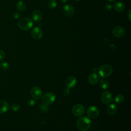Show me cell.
I'll return each mask as SVG.
<instances>
[{
    "instance_id": "13",
    "label": "cell",
    "mask_w": 131,
    "mask_h": 131,
    "mask_svg": "<svg viewBox=\"0 0 131 131\" xmlns=\"http://www.w3.org/2000/svg\"><path fill=\"white\" fill-rule=\"evenodd\" d=\"M99 80L98 75L95 73H92L89 75L88 77V82L90 84L94 85L97 84Z\"/></svg>"
},
{
    "instance_id": "7",
    "label": "cell",
    "mask_w": 131,
    "mask_h": 131,
    "mask_svg": "<svg viewBox=\"0 0 131 131\" xmlns=\"http://www.w3.org/2000/svg\"><path fill=\"white\" fill-rule=\"evenodd\" d=\"M99 114V111L98 108L95 106H91L87 110L88 116L91 119L96 118Z\"/></svg>"
},
{
    "instance_id": "6",
    "label": "cell",
    "mask_w": 131,
    "mask_h": 131,
    "mask_svg": "<svg viewBox=\"0 0 131 131\" xmlns=\"http://www.w3.org/2000/svg\"><path fill=\"white\" fill-rule=\"evenodd\" d=\"M113 96L112 94L107 91L103 92L101 96V101L104 104H110L113 101Z\"/></svg>"
},
{
    "instance_id": "22",
    "label": "cell",
    "mask_w": 131,
    "mask_h": 131,
    "mask_svg": "<svg viewBox=\"0 0 131 131\" xmlns=\"http://www.w3.org/2000/svg\"><path fill=\"white\" fill-rule=\"evenodd\" d=\"M48 7L50 9H54L57 6V3L55 0H50L48 3Z\"/></svg>"
},
{
    "instance_id": "1",
    "label": "cell",
    "mask_w": 131,
    "mask_h": 131,
    "mask_svg": "<svg viewBox=\"0 0 131 131\" xmlns=\"http://www.w3.org/2000/svg\"><path fill=\"white\" fill-rule=\"evenodd\" d=\"M77 128L81 131H86L89 129L91 125L90 119L85 116L79 118L77 121Z\"/></svg>"
},
{
    "instance_id": "26",
    "label": "cell",
    "mask_w": 131,
    "mask_h": 131,
    "mask_svg": "<svg viewBox=\"0 0 131 131\" xmlns=\"http://www.w3.org/2000/svg\"><path fill=\"white\" fill-rule=\"evenodd\" d=\"M70 92L69 89H68V88L65 89L63 91V95L64 96H68L70 94Z\"/></svg>"
},
{
    "instance_id": "27",
    "label": "cell",
    "mask_w": 131,
    "mask_h": 131,
    "mask_svg": "<svg viewBox=\"0 0 131 131\" xmlns=\"http://www.w3.org/2000/svg\"><path fill=\"white\" fill-rule=\"evenodd\" d=\"M5 56V52L3 51L0 50V61L4 59Z\"/></svg>"
},
{
    "instance_id": "8",
    "label": "cell",
    "mask_w": 131,
    "mask_h": 131,
    "mask_svg": "<svg viewBox=\"0 0 131 131\" xmlns=\"http://www.w3.org/2000/svg\"><path fill=\"white\" fill-rule=\"evenodd\" d=\"M30 94L34 99H39L42 96V91L39 87L35 86L31 89Z\"/></svg>"
},
{
    "instance_id": "19",
    "label": "cell",
    "mask_w": 131,
    "mask_h": 131,
    "mask_svg": "<svg viewBox=\"0 0 131 131\" xmlns=\"http://www.w3.org/2000/svg\"><path fill=\"white\" fill-rule=\"evenodd\" d=\"M99 85L101 89L105 90L109 88L110 83L106 80L102 79L99 81Z\"/></svg>"
},
{
    "instance_id": "28",
    "label": "cell",
    "mask_w": 131,
    "mask_h": 131,
    "mask_svg": "<svg viewBox=\"0 0 131 131\" xmlns=\"http://www.w3.org/2000/svg\"><path fill=\"white\" fill-rule=\"evenodd\" d=\"M105 8L107 10H110L113 8V6L111 4L107 3L105 5Z\"/></svg>"
},
{
    "instance_id": "25",
    "label": "cell",
    "mask_w": 131,
    "mask_h": 131,
    "mask_svg": "<svg viewBox=\"0 0 131 131\" xmlns=\"http://www.w3.org/2000/svg\"><path fill=\"white\" fill-rule=\"evenodd\" d=\"M36 103V100L34 99H31L29 100H28V105L30 106H33L35 105Z\"/></svg>"
},
{
    "instance_id": "9",
    "label": "cell",
    "mask_w": 131,
    "mask_h": 131,
    "mask_svg": "<svg viewBox=\"0 0 131 131\" xmlns=\"http://www.w3.org/2000/svg\"><path fill=\"white\" fill-rule=\"evenodd\" d=\"M113 35L118 38L122 37L125 34V29L121 26H117L113 30Z\"/></svg>"
},
{
    "instance_id": "18",
    "label": "cell",
    "mask_w": 131,
    "mask_h": 131,
    "mask_svg": "<svg viewBox=\"0 0 131 131\" xmlns=\"http://www.w3.org/2000/svg\"><path fill=\"white\" fill-rule=\"evenodd\" d=\"M16 8L19 11H24L26 9V4L23 0H19L16 4Z\"/></svg>"
},
{
    "instance_id": "30",
    "label": "cell",
    "mask_w": 131,
    "mask_h": 131,
    "mask_svg": "<svg viewBox=\"0 0 131 131\" xmlns=\"http://www.w3.org/2000/svg\"><path fill=\"white\" fill-rule=\"evenodd\" d=\"M127 17L128 18V20L130 21L131 20V10H129L128 12H127Z\"/></svg>"
},
{
    "instance_id": "14",
    "label": "cell",
    "mask_w": 131,
    "mask_h": 131,
    "mask_svg": "<svg viewBox=\"0 0 131 131\" xmlns=\"http://www.w3.org/2000/svg\"><path fill=\"white\" fill-rule=\"evenodd\" d=\"M9 108V104L5 100H0V114H3L8 111Z\"/></svg>"
},
{
    "instance_id": "23",
    "label": "cell",
    "mask_w": 131,
    "mask_h": 131,
    "mask_svg": "<svg viewBox=\"0 0 131 131\" xmlns=\"http://www.w3.org/2000/svg\"><path fill=\"white\" fill-rule=\"evenodd\" d=\"M9 64L7 62H3L0 64V68L4 71H7L9 69Z\"/></svg>"
},
{
    "instance_id": "11",
    "label": "cell",
    "mask_w": 131,
    "mask_h": 131,
    "mask_svg": "<svg viewBox=\"0 0 131 131\" xmlns=\"http://www.w3.org/2000/svg\"><path fill=\"white\" fill-rule=\"evenodd\" d=\"M76 79L73 76L68 77L65 81V84L66 86L69 89L74 88L76 85Z\"/></svg>"
},
{
    "instance_id": "4",
    "label": "cell",
    "mask_w": 131,
    "mask_h": 131,
    "mask_svg": "<svg viewBox=\"0 0 131 131\" xmlns=\"http://www.w3.org/2000/svg\"><path fill=\"white\" fill-rule=\"evenodd\" d=\"M41 97L42 102L48 105L52 104L56 99L55 94L51 92L46 93Z\"/></svg>"
},
{
    "instance_id": "31",
    "label": "cell",
    "mask_w": 131,
    "mask_h": 131,
    "mask_svg": "<svg viewBox=\"0 0 131 131\" xmlns=\"http://www.w3.org/2000/svg\"><path fill=\"white\" fill-rule=\"evenodd\" d=\"M61 1L63 2V3H66L67 2V0H61Z\"/></svg>"
},
{
    "instance_id": "3",
    "label": "cell",
    "mask_w": 131,
    "mask_h": 131,
    "mask_svg": "<svg viewBox=\"0 0 131 131\" xmlns=\"http://www.w3.org/2000/svg\"><path fill=\"white\" fill-rule=\"evenodd\" d=\"M113 68L109 64L101 66L98 70L99 75L102 77H107L110 76L113 72Z\"/></svg>"
},
{
    "instance_id": "16",
    "label": "cell",
    "mask_w": 131,
    "mask_h": 131,
    "mask_svg": "<svg viewBox=\"0 0 131 131\" xmlns=\"http://www.w3.org/2000/svg\"><path fill=\"white\" fill-rule=\"evenodd\" d=\"M114 9L118 12H122L124 9H125V5L123 3L121 2H117L115 3L114 6Z\"/></svg>"
},
{
    "instance_id": "5",
    "label": "cell",
    "mask_w": 131,
    "mask_h": 131,
    "mask_svg": "<svg viewBox=\"0 0 131 131\" xmlns=\"http://www.w3.org/2000/svg\"><path fill=\"white\" fill-rule=\"evenodd\" d=\"M73 114L77 117L81 116L85 112L84 106L80 104H77L74 105L72 107Z\"/></svg>"
},
{
    "instance_id": "10",
    "label": "cell",
    "mask_w": 131,
    "mask_h": 131,
    "mask_svg": "<svg viewBox=\"0 0 131 131\" xmlns=\"http://www.w3.org/2000/svg\"><path fill=\"white\" fill-rule=\"evenodd\" d=\"M31 36L35 39H39L42 37V31L39 27H36L32 29L31 31Z\"/></svg>"
},
{
    "instance_id": "33",
    "label": "cell",
    "mask_w": 131,
    "mask_h": 131,
    "mask_svg": "<svg viewBox=\"0 0 131 131\" xmlns=\"http://www.w3.org/2000/svg\"><path fill=\"white\" fill-rule=\"evenodd\" d=\"M75 1H80V0H75Z\"/></svg>"
},
{
    "instance_id": "17",
    "label": "cell",
    "mask_w": 131,
    "mask_h": 131,
    "mask_svg": "<svg viewBox=\"0 0 131 131\" xmlns=\"http://www.w3.org/2000/svg\"><path fill=\"white\" fill-rule=\"evenodd\" d=\"M117 106L114 104H110L107 108V112L110 115H114L117 112Z\"/></svg>"
},
{
    "instance_id": "21",
    "label": "cell",
    "mask_w": 131,
    "mask_h": 131,
    "mask_svg": "<svg viewBox=\"0 0 131 131\" xmlns=\"http://www.w3.org/2000/svg\"><path fill=\"white\" fill-rule=\"evenodd\" d=\"M39 108L43 113H47L49 111V107L48 106V105L43 103L40 104L39 106Z\"/></svg>"
},
{
    "instance_id": "12",
    "label": "cell",
    "mask_w": 131,
    "mask_h": 131,
    "mask_svg": "<svg viewBox=\"0 0 131 131\" xmlns=\"http://www.w3.org/2000/svg\"><path fill=\"white\" fill-rule=\"evenodd\" d=\"M63 11L64 14L68 17L72 16L75 13V9L70 4L64 5L63 7Z\"/></svg>"
},
{
    "instance_id": "32",
    "label": "cell",
    "mask_w": 131,
    "mask_h": 131,
    "mask_svg": "<svg viewBox=\"0 0 131 131\" xmlns=\"http://www.w3.org/2000/svg\"><path fill=\"white\" fill-rule=\"evenodd\" d=\"M108 1H110V2H115V1H116V0H108Z\"/></svg>"
},
{
    "instance_id": "24",
    "label": "cell",
    "mask_w": 131,
    "mask_h": 131,
    "mask_svg": "<svg viewBox=\"0 0 131 131\" xmlns=\"http://www.w3.org/2000/svg\"><path fill=\"white\" fill-rule=\"evenodd\" d=\"M11 108L12 110L14 112H17L18 111H19L20 110V106L18 103H14L11 105Z\"/></svg>"
},
{
    "instance_id": "15",
    "label": "cell",
    "mask_w": 131,
    "mask_h": 131,
    "mask_svg": "<svg viewBox=\"0 0 131 131\" xmlns=\"http://www.w3.org/2000/svg\"><path fill=\"white\" fill-rule=\"evenodd\" d=\"M32 17L35 21L39 22L42 19V13L41 11L39 10H36L32 13Z\"/></svg>"
},
{
    "instance_id": "20",
    "label": "cell",
    "mask_w": 131,
    "mask_h": 131,
    "mask_svg": "<svg viewBox=\"0 0 131 131\" xmlns=\"http://www.w3.org/2000/svg\"><path fill=\"white\" fill-rule=\"evenodd\" d=\"M115 101L116 103L118 104H121L124 102V97L123 95L121 94L117 95L115 97Z\"/></svg>"
},
{
    "instance_id": "2",
    "label": "cell",
    "mask_w": 131,
    "mask_h": 131,
    "mask_svg": "<svg viewBox=\"0 0 131 131\" xmlns=\"http://www.w3.org/2000/svg\"><path fill=\"white\" fill-rule=\"evenodd\" d=\"M33 25V20L28 17H24L21 18L18 22V27L24 31H28L30 30Z\"/></svg>"
},
{
    "instance_id": "29",
    "label": "cell",
    "mask_w": 131,
    "mask_h": 131,
    "mask_svg": "<svg viewBox=\"0 0 131 131\" xmlns=\"http://www.w3.org/2000/svg\"><path fill=\"white\" fill-rule=\"evenodd\" d=\"M20 14L19 12H14V13L13 14V17L15 19L18 18L20 17Z\"/></svg>"
}]
</instances>
